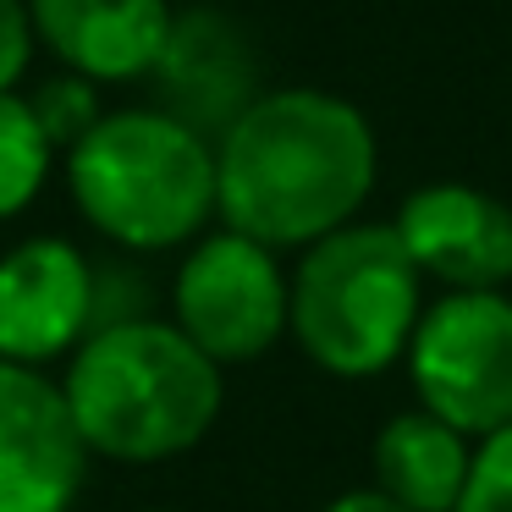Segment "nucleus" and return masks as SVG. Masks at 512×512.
Wrapping results in <instances>:
<instances>
[{
    "mask_svg": "<svg viewBox=\"0 0 512 512\" xmlns=\"http://www.w3.org/2000/svg\"><path fill=\"white\" fill-rule=\"evenodd\" d=\"M89 474L61 380L0 358V512H67Z\"/></svg>",
    "mask_w": 512,
    "mask_h": 512,
    "instance_id": "obj_7",
    "label": "nucleus"
},
{
    "mask_svg": "<svg viewBox=\"0 0 512 512\" xmlns=\"http://www.w3.org/2000/svg\"><path fill=\"white\" fill-rule=\"evenodd\" d=\"M67 188L100 237L160 254L215 215V144L171 111H111L67 149Z\"/></svg>",
    "mask_w": 512,
    "mask_h": 512,
    "instance_id": "obj_3",
    "label": "nucleus"
},
{
    "mask_svg": "<svg viewBox=\"0 0 512 512\" xmlns=\"http://www.w3.org/2000/svg\"><path fill=\"white\" fill-rule=\"evenodd\" d=\"M419 408L463 435L512 424V298L507 292H446L419 314L408 342Z\"/></svg>",
    "mask_w": 512,
    "mask_h": 512,
    "instance_id": "obj_5",
    "label": "nucleus"
},
{
    "mask_svg": "<svg viewBox=\"0 0 512 512\" xmlns=\"http://www.w3.org/2000/svg\"><path fill=\"white\" fill-rule=\"evenodd\" d=\"M34 34L67 72L89 83L155 78L171 45V0H28Z\"/></svg>",
    "mask_w": 512,
    "mask_h": 512,
    "instance_id": "obj_10",
    "label": "nucleus"
},
{
    "mask_svg": "<svg viewBox=\"0 0 512 512\" xmlns=\"http://www.w3.org/2000/svg\"><path fill=\"white\" fill-rule=\"evenodd\" d=\"M67 408L89 457L160 463L221 419V364L166 320H116L83 336L67 364Z\"/></svg>",
    "mask_w": 512,
    "mask_h": 512,
    "instance_id": "obj_2",
    "label": "nucleus"
},
{
    "mask_svg": "<svg viewBox=\"0 0 512 512\" xmlns=\"http://www.w3.org/2000/svg\"><path fill=\"white\" fill-rule=\"evenodd\" d=\"M56 144L34 116V100L17 89H0V221L23 215L45 193Z\"/></svg>",
    "mask_w": 512,
    "mask_h": 512,
    "instance_id": "obj_13",
    "label": "nucleus"
},
{
    "mask_svg": "<svg viewBox=\"0 0 512 512\" xmlns=\"http://www.w3.org/2000/svg\"><path fill=\"white\" fill-rule=\"evenodd\" d=\"M419 265L397 226L353 221L303 248L292 270V325L309 364L336 380H364L408 358L419 331Z\"/></svg>",
    "mask_w": 512,
    "mask_h": 512,
    "instance_id": "obj_4",
    "label": "nucleus"
},
{
    "mask_svg": "<svg viewBox=\"0 0 512 512\" xmlns=\"http://www.w3.org/2000/svg\"><path fill=\"white\" fill-rule=\"evenodd\" d=\"M34 12L28 0H0V89H17L34 61Z\"/></svg>",
    "mask_w": 512,
    "mask_h": 512,
    "instance_id": "obj_16",
    "label": "nucleus"
},
{
    "mask_svg": "<svg viewBox=\"0 0 512 512\" xmlns=\"http://www.w3.org/2000/svg\"><path fill=\"white\" fill-rule=\"evenodd\" d=\"M34 100V116H39V127H45V138L56 149H72L83 133H89L94 122H100V100H94V89H89V78H50L39 94H28Z\"/></svg>",
    "mask_w": 512,
    "mask_h": 512,
    "instance_id": "obj_14",
    "label": "nucleus"
},
{
    "mask_svg": "<svg viewBox=\"0 0 512 512\" xmlns=\"http://www.w3.org/2000/svg\"><path fill=\"white\" fill-rule=\"evenodd\" d=\"M369 116L331 89H270L215 144V215L265 248H314L375 193Z\"/></svg>",
    "mask_w": 512,
    "mask_h": 512,
    "instance_id": "obj_1",
    "label": "nucleus"
},
{
    "mask_svg": "<svg viewBox=\"0 0 512 512\" xmlns=\"http://www.w3.org/2000/svg\"><path fill=\"white\" fill-rule=\"evenodd\" d=\"M397 237L419 276L452 292H501L512 281V210L468 182L413 188L397 210Z\"/></svg>",
    "mask_w": 512,
    "mask_h": 512,
    "instance_id": "obj_9",
    "label": "nucleus"
},
{
    "mask_svg": "<svg viewBox=\"0 0 512 512\" xmlns=\"http://www.w3.org/2000/svg\"><path fill=\"white\" fill-rule=\"evenodd\" d=\"M94 320V270L67 237H28L0 254V358L45 369L78 353Z\"/></svg>",
    "mask_w": 512,
    "mask_h": 512,
    "instance_id": "obj_8",
    "label": "nucleus"
},
{
    "mask_svg": "<svg viewBox=\"0 0 512 512\" xmlns=\"http://www.w3.org/2000/svg\"><path fill=\"white\" fill-rule=\"evenodd\" d=\"M177 331L215 364H248L270 353L292 325V281L281 276L276 248L221 232L199 237L177 270Z\"/></svg>",
    "mask_w": 512,
    "mask_h": 512,
    "instance_id": "obj_6",
    "label": "nucleus"
},
{
    "mask_svg": "<svg viewBox=\"0 0 512 512\" xmlns=\"http://www.w3.org/2000/svg\"><path fill=\"white\" fill-rule=\"evenodd\" d=\"M457 512H512V424L490 430L474 452Z\"/></svg>",
    "mask_w": 512,
    "mask_h": 512,
    "instance_id": "obj_15",
    "label": "nucleus"
},
{
    "mask_svg": "<svg viewBox=\"0 0 512 512\" xmlns=\"http://www.w3.org/2000/svg\"><path fill=\"white\" fill-rule=\"evenodd\" d=\"M155 78H160V94H166L160 111L182 116V122L199 127L204 138H210V127L226 133V127L259 100L254 56H248L243 34H237L226 17H215V12L177 17Z\"/></svg>",
    "mask_w": 512,
    "mask_h": 512,
    "instance_id": "obj_11",
    "label": "nucleus"
},
{
    "mask_svg": "<svg viewBox=\"0 0 512 512\" xmlns=\"http://www.w3.org/2000/svg\"><path fill=\"white\" fill-rule=\"evenodd\" d=\"M325 512H408V507H397V501H391L386 490L369 485V490H347V496H336Z\"/></svg>",
    "mask_w": 512,
    "mask_h": 512,
    "instance_id": "obj_17",
    "label": "nucleus"
},
{
    "mask_svg": "<svg viewBox=\"0 0 512 512\" xmlns=\"http://www.w3.org/2000/svg\"><path fill=\"white\" fill-rule=\"evenodd\" d=\"M468 435L435 413H397L375 435V490L408 512H457L468 485Z\"/></svg>",
    "mask_w": 512,
    "mask_h": 512,
    "instance_id": "obj_12",
    "label": "nucleus"
}]
</instances>
